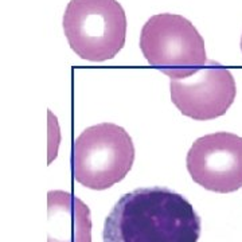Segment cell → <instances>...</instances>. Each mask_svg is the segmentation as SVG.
<instances>
[{
	"instance_id": "1",
	"label": "cell",
	"mask_w": 242,
	"mask_h": 242,
	"mask_svg": "<svg viewBox=\"0 0 242 242\" xmlns=\"http://www.w3.org/2000/svg\"><path fill=\"white\" fill-rule=\"evenodd\" d=\"M201 218L183 195L166 187L124 194L105 219L104 242H198Z\"/></svg>"
},
{
	"instance_id": "4",
	"label": "cell",
	"mask_w": 242,
	"mask_h": 242,
	"mask_svg": "<svg viewBox=\"0 0 242 242\" xmlns=\"http://www.w3.org/2000/svg\"><path fill=\"white\" fill-rule=\"evenodd\" d=\"M140 49L147 62L171 79L191 76L207 62L202 35L176 14L151 16L141 30Z\"/></svg>"
},
{
	"instance_id": "8",
	"label": "cell",
	"mask_w": 242,
	"mask_h": 242,
	"mask_svg": "<svg viewBox=\"0 0 242 242\" xmlns=\"http://www.w3.org/2000/svg\"><path fill=\"white\" fill-rule=\"evenodd\" d=\"M241 50H242V36H241Z\"/></svg>"
},
{
	"instance_id": "7",
	"label": "cell",
	"mask_w": 242,
	"mask_h": 242,
	"mask_svg": "<svg viewBox=\"0 0 242 242\" xmlns=\"http://www.w3.org/2000/svg\"><path fill=\"white\" fill-rule=\"evenodd\" d=\"M47 242H92L90 209L61 190L47 193Z\"/></svg>"
},
{
	"instance_id": "2",
	"label": "cell",
	"mask_w": 242,
	"mask_h": 242,
	"mask_svg": "<svg viewBox=\"0 0 242 242\" xmlns=\"http://www.w3.org/2000/svg\"><path fill=\"white\" fill-rule=\"evenodd\" d=\"M133 160L134 145L128 132L102 123L86 128L74 140L71 172L79 184L101 191L123 180Z\"/></svg>"
},
{
	"instance_id": "6",
	"label": "cell",
	"mask_w": 242,
	"mask_h": 242,
	"mask_svg": "<svg viewBox=\"0 0 242 242\" xmlns=\"http://www.w3.org/2000/svg\"><path fill=\"white\" fill-rule=\"evenodd\" d=\"M171 100L182 114L206 121L223 116L235 100L233 74L218 62L209 61L183 78L169 81Z\"/></svg>"
},
{
	"instance_id": "3",
	"label": "cell",
	"mask_w": 242,
	"mask_h": 242,
	"mask_svg": "<svg viewBox=\"0 0 242 242\" xmlns=\"http://www.w3.org/2000/svg\"><path fill=\"white\" fill-rule=\"evenodd\" d=\"M63 31L82 59L108 61L125 44V11L117 0H70L63 14Z\"/></svg>"
},
{
	"instance_id": "5",
	"label": "cell",
	"mask_w": 242,
	"mask_h": 242,
	"mask_svg": "<svg viewBox=\"0 0 242 242\" xmlns=\"http://www.w3.org/2000/svg\"><path fill=\"white\" fill-rule=\"evenodd\" d=\"M186 166L195 183L219 194L242 187V137L230 132H215L194 141Z\"/></svg>"
}]
</instances>
